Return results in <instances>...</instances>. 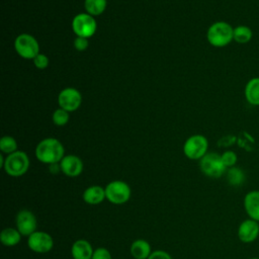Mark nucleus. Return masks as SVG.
<instances>
[{"mask_svg": "<svg viewBox=\"0 0 259 259\" xmlns=\"http://www.w3.org/2000/svg\"><path fill=\"white\" fill-rule=\"evenodd\" d=\"M130 252L135 259H148L152 253L151 245L146 240L138 239L132 243Z\"/></svg>", "mask_w": 259, "mask_h": 259, "instance_id": "a211bd4d", "label": "nucleus"}, {"mask_svg": "<svg viewBox=\"0 0 259 259\" xmlns=\"http://www.w3.org/2000/svg\"><path fill=\"white\" fill-rule=\"evenodd\" d=\"M0 150L7 155L17 151V142L13 137L4 136L0 140Z\"/></svg>", "mask_w": 259, "mask_h": 259, "instance_id": "5701e85b", "label": "nucleus"}, {"mask_svg": "<svg viewBox=\"0 0 259 259\" xmlns=\"http://www.w3.org/2000/svg\"><path fill=\"white\" fill-rule=\"evenodd\" d=\"M61 171L66 176L77 177L83 171V162L76 155H65L60 162Z\"/></svg>", "mask_w": 259, "mask_h": 259, "instance_id": "ddd939ff", "label": "nucleus"}, {"mask_svg": "<svg viewBox=\"0 0 259 259\" xmlns=\"http://www.w3.org/2000/svg\"><path fill=\"white\" fill-rule=\"evenodd\" d=\"M132 195L130 185L121 180H113L105 186L106 199L112 204H123L127 202Z\"/></svg>", "mask_w": 259, "mask_h": 259, "instance_id": "39448f33", "label": "nucleus"}, {"mask_svg": "<svg viewBox=\"0 0 259 259\" xmlns=\"http://www.w3.org/2000/svg\"><path fill=\"white\" fill-rule=\"evenodd\" d=\"M92 259H112L110 252L103 247H99L94 250Z\"/></svg>", "mask_w": 259, "mask_h": 259, "instance_id": "bb28decb", "label": "nucleus"}, {"mask_svg": "<svg viewBox=\"0 0 259 259\" xmlns=\"http://www.w3.org/2000/svg\"><path fill=\"white\" fill-rule=\"evenodd\" d=\"M250 259H259L258 257H253V258H250Z\"/></svg>", "mask_w": 259, "mask_h": 259, "instance_id": "7c9ffc66", "label": "nucleus"}, {"mask_svg": "<svg viewBox=\"0 0 259 259\" xmlns=\"http://www.w3.org/2000/svg\"><path fill=\"white\" fill-rule=\"evenodd\" d=\"M16 229L22 236H30L36 231L37 221L32 211L28 209H21L15 217Z\"/></svg>", "mask_w": 259, "mask_h": 259, "instance_id": "9b49d317", "label": "nucleus"}, {"mask_svg": "<svg viewBox=\"0 0 259 259\" xmlns=\"http://www.w3.org/2000/svg\"><path fill=\"white\" fill-rule=\"evenodd\" d=\"M252 36H253V31L247 25H238L234 27L233 38L236 42L240 45H245L249 42L252 39Z\"/></svg>", "mask_w": 259, "mask_h": 259, "instance_id": "aec40b11", "label": "nucleus"}, {"mask_svg": "<svg viewBox=\"0 0 259 259\" xmlns=\"http://www.w3.org/2000/svg\"><path fill=\"white\" fill-rule=\"evenodd\" d=\"M93 248L91 244L84 239L75 241L71 247V254L73 259H92Z\"/></svg>", "mask_w": 259, "mask_h": 259, "instance_id": "2eb2a0df", "label": "nucleus"}, {"mask_svg": "<svg viewBox=\"0 0 259 259\" xmlns=\"http://www.w3.org/2000/svg\"><path fill=\"white\" fill-rule=\"evenodd\" d=\"M107 5V0H85L84 1V8L86 13L92 16H98L102 14Z\"/></svg>", "mask_w": 259, "mask_h": 259, "instance_id": "412c9836", "label": "nucleus"}, {"mask_svg": "<svg viewBox=\"0 0 259 259\" xmlns=\"http://www.w3.org/2000/svg\"><path fill=\"white\" fill-rule=\"evenodd\" d=\"M199 168L205 176L210 178H220L228 169L225 166L221 155L213 152L206 153L199 160Z\"/></svg>", "mask_w": 259, "mask_h": 259, "instance_id": "20e7f679", "label": "nucleus"}, {"mask_svg": "<svg viewBox=\"0 0 259 259\" xmlns=\"http://www.w3.org/2000/svg\"><path fill=\"white\" fill-rule=\"evenodd\" d=\"M244 208L249 219L259 222V190H251L244 197Z\"/></svg>", "mask_w": 259, "mask_h": 259, "instance_id": "4468645a", "label": "nucleus"}, {"mask_svg": "<svg viewBox=\"0 0 259 259\" xmlns=\"http://www.w3.org/2000/svg\"><path fill=\"white\" fill-rule=\"evenodd\" d=\"M259 236V222L252 219L243 221L238 228V238L243 243H252Z\"/></svg>", "mask_w": 259, "mask_h": 259, "instance_id": "f8f14e48", "label": "nucleus"}, {"mask_svg": "<svg viewBox=\"0 0 259 259\" xmlns=\"http://www.w3.org/2000/svg\"><path fill=\"white\" fill-rule=\"evenodd\" d=\"M234 27L226 21L213 22L206 31V38L209 45L214 48H224L228 46L233 38Z\"/></svg>", "mask_w": 259, "mask_h": 259, "instance_id": "f03ea898", "label": "nucleus"}, {"mask_svg": "<svg viewBox=\"0 0 259 259\" xmlns=\"http://www.w3.org/2000/svg\"><path fill=\"white\" fill-rule=\"evenodd\" d=\"M32 62H33L34 66H35L37 69H39V70L46 69V68L49 66V64H50V60H49L48 56H46L45 54H41V53H39V54L32 60Z\"/></svg>", "mask_w": 259, "mask_h": 259, "instance_id": "a878e982", "label": "nucleus"}, {"mask_svg": "<svg viewBox=\"0 0 259 259\" xmlns=\"http://www.w3.org/2000/svg\"><path fill=\"white\" fill-rule=\"evenodd\" d=\"M227 179L231 185L239 186L245 180V173L242 169L234 166L227 170Z\"/></svg>", "mask_w": 259, "mask_h": 259, "instance_id": "4be33fe9", "label": "nucleus"}, {"mask_svg": "<svg viewBox=\"0 0 259 259\" xmlns=\"http://www.w3.org/2000/svg\"><path fill=\"white\" fill-rule=\"evenodd\" d=\"M221 157H222V160H223V162H224V164H225V166H226L227 168L234 167V166L236 165L237 161H238V156H237V154H236L234 151H231V150L225 151V152L221 155Z\"/></svg>", "mask_w": 259, "mask_h": 259, "instance_id": "393cba45", "label": "nucleus"}, {"mask_svg": "<svg viewBox=\"0 0 259 259\" xmlns=\"http://www.w3.org/2000/svg\"><path fill=\"white\" fill-rule=\"evenodd\" d=\"M49 168H50V171L54 174L56 173H59V172H62L61 171V166H60V163H55V164H51L49 165Z\"/></svg>", "mask_w": 259, "mask_h": 259, "instance_id": "c756f323", "label": "nucleus"}, {"mask_svg": "<svg viewBox=\"0 0 259 259\" xmlns=\"http://www.w3.org/2000/svg\"><path fill=\"white\" fill-rule=\"evenodd\" d=\"M27 246L35 253L45 254L53 249L54 240L49 233L44 231H35L27 237Z\"/></svg>", "mask_w": 259, "mask_h": 259, "instance_id": "1a4fd4ad", "label": "nucleus"}, {"mask_svg": "<svg viewBox=\"0 0 259 259\" xmlns=\"http://www.w3.org/2000/svg\"><path fill=\"white\" fill-rule=\"evenodd\" d=\"M21 234L15 228H5L0 235L1 243L6 247H13L21 240Z\"/></svg>", "mask_w": 259, "mask_h": 259, "instance_id": "6ab92c4d", "label": "nucleus"}, {"mask_svg": "<svg viewBox=\"0 0 259 259\" xmlns=\"http://www.w3.org/2000/svg\"><path fill=\"white\" fill-rule=\"evenodd\" d=\"M72 29L77 36L89 38L97 29L94 17L88 13H79L72 20Z\"/></svg>", "mask_w": 259, "mask_h": 259, "instance_id": "6e6552de", "label": "nucleus"}, {"mask_svg": "<svg viewBox=\"0 0 259 259\" xmlns=\"http://www.w3.org/2000/svg\"><path fill=\"white\" fill-rule=\"evenodd\" d=\"M59 106L68 112L77 110L82 103V95L76 88L68 87L63 89L58 95Z\"/></svg>", "mask_w": 259, "mask_h": 259, "instance_id": "9d476101", "label": "nucleus"}, {"mask_svg": "<svg viewBox=\"0 0 259 259\" xmlns=\"http://www.w3.org/2000/svg\"><path fill=\"white\" fill-rule=\"evenodd\" d=\"M208 149V141L202 135L189 137L183 145V153L190 160H200Z\"/></svg>", "mask_w": 259, "mask_h": 259, "instance_id": "0eeeda50", "label": "nucleus"}, {"mask_svg": "<svg viewBox=\"0 0 259 259\" xmlns=\"http://www.w3.org/2000/svg\"><path fill=\"white\" fill-rule=\"evenodd\" d=\"M65 156V148L63 144L55 138H47L41 140L35 148L36 159L44 164L60 163Z\"/></svg>", "mask_w": 259, "mask_h": 259, "instance_id": "f257e3e1", "label": "nucleus"}, {"mask_svg": "<svg viewBox=\"0 0 259 259\" xmlns=\"http://www.w3.org/2000/svg\"><path fill=\"white\" fill-rule=\"evenodd\" d=\"M244 95L249 104L259 106V77H253L246 83Z\"/></svg>", "mask_w": 259, "mask_h": 259, "instance_id": "f3484780", "label": "nucleus"}, {"mask_svg": "<svg viewBox=\"0 0 259 259\" xmlns=\"http://www.w3.org/2000/svg\"><path fill=\"white\" fill-rule=\"evenodd\" d=\"M82 197L87 204H100L106 198L105 188L100 185H91L84 190Z\"/></svg>", "mask_w": 259, "mask_h": 259, "instance_id": "dca6fc26", "label": "nucleus"}, {"mask_svg": "<svg viewBox=\"0 0 259 259\" xmlns=\"http://www.w3.org/2000/svg\"><path fill=\"white\" fill-rule=\"evenodd\" d=\"M69 112L61 107L57 108L54 112H53V122L55 125L57 126H63L66 125L69 121Z\"/></svg>", "mask_w": 259, "mask_h": 259, "instance_id": "b1692460", "label": "nucleus"}, {"mask_svg": "<svg viewBox=\"0 0 259 259\" xmlns=\"http://www.w3.org/2000/svg\"><path fill=\"white\" fill-rule=\"evenodd\" d=\"M148 259H172L171 255L164 250H155L151 253Z\"/></svg>", "mask_w": 259, "mask_h": 259, "instance_id": "c85d7f7f", "label": "nucleus"}, {"mask_svg": "<svg viewBox=\"0 0 259 259\" xmlns=\"http://www.w3.org/2000/svg\"><path fill=\"white\" fill-rule=\"evenodd\" d=\"M88 46H89V41H88V38H86V37L77 36L74 39V47L79 52L85 51L88 48Z\"/></svg>", "mask_w": 259, "mask_h": 259, "instance_id": "cd10ccee", "label": "nucleus"}, {"mask_svg": "<svg viewBox=\"0 0 259 259\" xmlns=\"http://www.w3.org/2000/svg\"><path fill=\"white\" fill-rule=\"evenodd\" d=\"M29 168V158L23 151H16L7 155L3 165L6 174L12 177H19L24 175Z\"/></svg>", "mask_w": 259, "mask_h": 259, "instance_id": "7ed1b4c3", "label": "nucleus"}, {"mask_svg": "<svg viewBox=\"0 0 259 259\" xmlns=\"http://www.w3.org/2000/svg\"><path fill=\"white\" fill-rule=\"evenodd\" d=\"M16 53L23 59L33 60L39 54V45L36 38L29 33H20L14 40Z\"/></svg>", "mask_w": 259, "mask_h": 259, "instance_id": "423d86ee", "label": "nucleus"}]
</instances>
